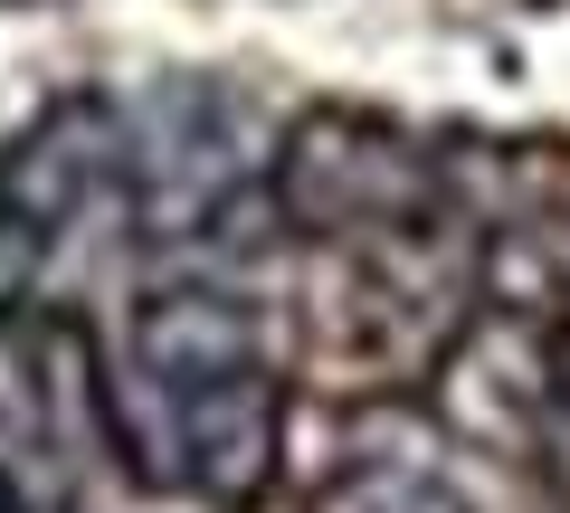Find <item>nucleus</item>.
<instances>
[{"instance_id": "2", "label": "nucleus", "mask_w": 570, "mask_h": 513, "mask_svg": "<svg viewBox=\"0 0 570 513\" xmlns=\"http://www.w3.org/2000/svg\"><path fill=\"white\" fill-rule=\"evenodd\" d=\"M438 209H448V162L371 105H305L285 124V144L266 152V219L295 238L362 247Z\"/></svg>"}, {"instance_id": "9", "label": "nucleus", "mask_w": 570, "mask_h": 513, "mask_svg": "<svg viewBox=\"0 0 570 513\" xmlns=\"http://www.w3.org/2000/svg\"><path fill=\"white\" fill-rule=\"evenodd\" d=\"M532 456H542V475L570 494V314L551 324V410H542V437H532Z\"/></svg>"}, {"instance_id": "3", "label": "nucleus", "mask_w": 570, "mask_h": 513, "mask_svg": "<svg viewBox=\"0 0 570 513\" xmlns=\"http://www.w3.org/2000/svg\"><path fill=\"white\" fill-rule=\"evenodd\" d=\"M247 190L266 181L247 162V115L228 86L171 77L153 105L124 115V209L142 238H219Z\"/></svg>"}, {"instance_id": "10", "label": "nucleus", "mask_w": 570, "mask_h": 513, "mask_svg": "<svg viewBox=\"0 0 570 513\" xmlns=\"http://www.w3.org/2000/svg\"><path fill=\"white\" fill-rule=\"evenodd\" d=\"M0 513H20V485H10V466H0Z\"/></svg>"}, {"instance_id": "1", "label": "nucleus", "mask_w": 570, "mask_h": 513, "mask_svg": "<svg viewBox=\"0 0 570 513\" xmlns=\"http://www.w3.org/2000/svg\"><path fill=\"white\" fill-rule=\"evenodd\" d=\"M475 257L485 238H456V219L390 228V238L333 247V276L314 295V371L333 391H390L438 381L448 343L475 314Z\"/></svg>"}, {"instance_id": "7", "label": "nucleus", "mask_w": 570, "mask_h": 513, "mask_svg": "<svg viewBox=\"0 0 570 513\" xmlns=\"http://www.w3.org/2000/svg\"><path fill=\"white\" fill-rule=\"evenodd\" d=\"M20 399L58 447H115V371L96 362V333L77 314H10Z\"/></svg>"}, {"instance_id": "4", "label": "nucleus", "mask_w": 570, "mask_h": 513, "mask_svg": "<svg viewBox=\"0 0 570 513\" xmlns=\"http://www.w3.org/2000/svg\"><path fill=\"white\" fill-rule=\"evenodd\" d=\"M105 200H124V105L58 96L0 144V295L67 247Z\"/></svg>"}, {"instance_id": "6", "label": "nucleus", "mask_w": 570, "mask_h": 513, "mask_svg": "<svg viewBox=\"0 0 570 513\" xmlns=\"http://www.w3.org/2000/svg\"><path fill=\"white\" fill-rule=\"evenodd\" d=\"M134 391L171 399V391H209V381H238L266 371V314L228 286H153L134 305Z\"/></svg>"}, {"instance_id": "8", "label": "nucleus", "mask_w": 570, "mask_h": 513, "mask_svg": "<svg viewBox=\"0 0 570 513\" xmlns=\"http://www.w3.org/2000/svg\"><path fill=\"white\" fill-rule=\"evenodd\" d=\"M305 513H475V504L448 475H428V466H352V475H333Z\"/></svg>"}, {"instance_id": "5", "label": "nucleus", "mask_w": 570, "mask_h": 513, "mask_svg": "<svg viewBox=\"0 0 570 513\" xmlns=\"http://www.w3.org/2000/svg\"><path fill=\"white\" fill-rule=\"evenodd\" d=\"M438 410H448L466 437H485V447L532 456L542 410H551V324L475 295L466 333H456L448 362H438Z\"/></svg>"}]
</instances>
